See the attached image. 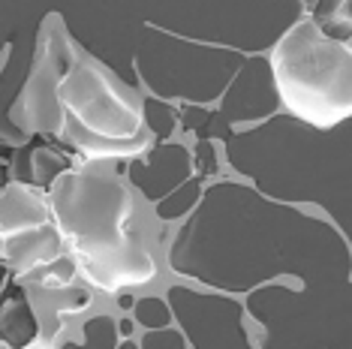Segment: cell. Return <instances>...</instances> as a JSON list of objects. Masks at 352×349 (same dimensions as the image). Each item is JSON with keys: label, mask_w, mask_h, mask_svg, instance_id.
Here are the masks:
<instances>
[{"label": "cell", "mask_w": 352, "mask_h": 349, "mask_svg": "<svg viewBox=\"0 0 352 349\" xmlns=\"http://www.w3.org/2000/svg\"><path fill=\"white\" fill-rule=\"evenodd\" d=\"M169 262L178 274L226 292H244L277 274H298L304 283L349 280V241L322 220L223 181L202 196Z\"/></svg>", "instance_id": "1"}, {"label": "cell", "mask_w": 352, "mask_h": 349, "mask_svg": "<svg viewBox=\"0 0 352 349\" xmlns=\"http://www.w3.org/2000/svg\"><path fill=\"white\" fill-rule=\"evenodd\" d=\"M229 163L271 199L319 202L349 232V121L319 130L292 115L226 142Z\"/></svg>", "instance_id": "2"}, {"label": "cell", "mask_w": 352, "mask_h": 349, "mask_svg": "<svg viewBox=\"0 0 352 349\" xmlns=\"http://www.w3.org/2000/svg\"><path fill=\"white\" fill-rule=\"evenodd\" d=\"M52 205L85 274L97 286L111 292L154 277V259L135 241L130 196L111 172H63L52 184Z\"/></svg>", "instance_id": "3"}, {"label": "cell", "mask_w": 352, "mask_h": 349, "mask_svg": "<svg viewBox=\"0 0 352 349\" xmlns=\"http://www.w3.org/2000/svg\"><path fill=\"white\" fill-rule=\"evenodd\" d=\"M277 97L292 117L319 130L349 121L352 58L349 45L328 39L310 19H298L277 39L271 58Z\"/></svg>", "instance_id": "4"}, {"label": "cell", "mask_w": 352, "mask_h": 349, "mask_svg": "<svg viewBox=\"0 0 352 349\" xmlns=\"http://www.w3.org/2000/svg\"><path fill=\"white\" fill-rule=\"evenodd\" d=\"M67 139L87 154L145 148L142 117L91 60H73L58 87Z\"/></svg>", "instance_id": "5"}, {"label": "cell", "mask_w": 352, "mask_h": 349, "mask_svg": "<svg viewBox=\"0 0 352 349\" xmlns=\"http://www.w3.org/2000/svg\"><path fill=\"white\" fill-rule=\"evenodd\" d=\"M73 52H69L67 34L60 30V19L49 15L39 27L34 67L21 85L19 97L10 106V121L21 133H58L63 126V106L58 97V87L67 76Z\"/></svg>", "instance_id": "6"}, {"label": "cell", "mask_w": 352, "mask_h": 349, "mask_svg": "<svg viewBox=\"0 0 352 349\" xmlns=\"http://www.w3.org/2000/svg\"><path fill=\"white\" fill-rule=\"evenodd\" d=\"M277 87L271 76V63L265 58H250L241 63V73L232 82L223 115L229 121H256L277 106Z\"/></svg>", "instance_id": "7"}, {"label": "cell", "mask_w": 352, "mask_h": 349, "mask_svg": "<svg viewBox=\"0 0 352 349\" xmlns=\"http://www.w3.org/2000/svg\"><path fill=\"white\" fill-rule=\"evenodd\" d=\"M187 174H190V154H187V148H181V145L154 148L148 160L130 163V178L139 184V190L151 202L163 199L172 190H178Z\"/></svg>", "instance_id": "8"}, {"label": "cell", "mask_w": 352, "mask_h": 349, "mask_svg": "<svg viewBox=\"0 0 352 349\" xmlns=\"http://www.w3.org/2000/svg\"><path fill=\"white\" fill-rule=\"evenodd\" d=\"M45 217L49 211H45L43 199H36L28 187L12 184L0 193V235L3 238L45 226Z\"/></svg>", "instance_id": "9"}, {"label": "cell", "mask_w": 352, "mask_h": 349, "mask_svg": "<svg viewBox=\"0 0 352 349\" xmlns=\"http://www.w3.org/2000/svg\"><path fill=\"white\" fill-rule=\"evenodd\" d=\"M6 253L21 271H30L36 265H49L60 256V238L49 223L30 229V232H19L12 238H6Z\"/></svg>", "instance_id": "10"}, {"label": "cell", "mask_w": 352, "mask_h": 349, "mask_svg": "<svg viewBox=\"0 0 352 349\" xmlns=\"http://www.w3.org/2000/svg\"><path fill=\"white\" fill-rule=\"evenodd\" d=\"M0 331L15 349H25L36 337V319L25 298H10L0 307Z\"/></svg>", "instance_id": "11"}, {"label": "cell", "mask_w": 352, "mask_h": 349, "mask_svg": "<svg viewBox=\"0 0 352 349\" xmlns=\"http://www.w3.org/2000/svg\"><path fill=\"white\" fill-rule=\"evenodd\" d=\"M199 199H202V178H193L187 184H181L178 190H172L169 199H163V205L157 208V214L160 220H178L187 211H193Z\"/></svg>", "instance_id": "12"}, {"label": "cell", "mask_w": 352, "mask_h": 349, "mask_svg": "<svg viewBox=\"0 0 352 349\" xmlns=\"http://www.w3.org/2000/svg\"><path fill=\"white\" fill-rule=\"evenodd\" d=\"M69 169V163L52 148H30V172H34V184L52 187L54 178H60Z\"/></svg>", "instance_id": "13"}, {"label": "cell", "mask_w": 352, "mask_h": 349, "mask_svg": "<svg viewBox=\"0 0 352 349\" xmlns=\"http://www.w3.org/2000/svg\"><path fill=\"white\" fill-rule=\"evenodd\" d=\"M142 124L151 126V133H154L157 139H169L175 130V112L169 109V102L151 97V100H145V106H142Z\"/></svg>", "instance_id": "14"}, {"label": "cell", "mask_w": 352, "mask_h": 349, "mask_svg": "<svg viewBox=\"0 0 352 349\" xmlns=\"http://www.w3.org/2000/svg\"><path fill=\"white\" fill-rule=\"evenodd\" d=\"M135 319H139L145 328L151 331H157V328H166V325L172 322V307L166 304L163 298H142V301H135Z\"/></svg>", "instance_id": "15"}, {"label": "cell", "mask_w": 352, "mask_h": 349, "mask_svg": "<svg viewBox=\"0 0 352 349\" xmlns=\"http://www.w3.org/2000/svg\"><path fill=\"white\" fill-rule=\"evenodd\" d=\"M331 19H349V0H316L310 21L314 25H325Z\"/></svg>", "instance_id": "16"}, {"label": "cell", "mask_w": 352, "mask_h": 349, "mask_svg": "<svg viewBox=\"0 0 352 349\" xmlns=\"http://www.w3.org/2000/svg\"><path fill=\"white\" fill-rule=\"evenodd\" d=\"M118 304H121V307H133V304H135V301H133L130 295H121V298H118Z\"/></svg>", "instance_id": "17"}, {"label": "cell", "mask_w": 352, "mask_h": 349, "mask_svg": "<svg viewBox=\"0 0 352 349\" xmlns=\"http://www.w3.org/2000/svg\"><path fill=\"white\" fill-rule=\"evenodd\" d=\"M298 3H307L310 10H314V6H316V0H298Z\"/></svg>", "instance_id": "18"}, {"label": "cell", "mask_w": 352, "mask_h": 349, "mask_svg": "<svg viewBox=\"0 0 352 349\" xmlns=\"http://www.w3.org/2000/svg\"><path fill=\"white\" fill-rule=\"evenodd\" d=\"M3 277H6V271H3V265H0V286H3Z\"/></svg>", "instance_id": "19"}]
</instances>
